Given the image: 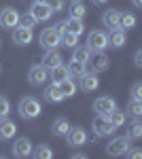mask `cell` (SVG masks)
I'll return each instance as SVG.
<instances>
[{
    "label": "cell",
    "mask_w": 142,
    "mask_h": 159,
    "mask_svg": "<svg viewBox=\"0 0 142 159\" xmlns=\"http://www.w3.org/2000/svg\"><path fill=\"white\" fill-rule=\"evenodd\" d=\"M62 47H70V49H74L76 45H79V36L76 34H72V32H62Z\"/></svg>",
    "instance_id": "30"
},
{
    "label": "cell",
    "mask_w": 142,
    "mask_h": 159,
    "mask_svg": "<svg viewBox=\"0 0 142 159\" xmlns=\"http://www.w3.org/2000/svg\"><path fill=\"white\" fill-rule=\"evenodd\" d=\"M62 64V53L57 49H47V53L43 55V66H47L49 70Z\"/></svg>",
    "instance_id": "19"
},
{
    "label": "cell",
    "mask_w": 142,
    "mask_h": 159,
    "mask_svg": "<svg viewBox=\"0 0 142 159\" xmlns=\"http://www.w3.org/2000/svg\"><path fill=\"white\" fill-rule=\"evenodd\" d=\"M89 53H91V51L87 49V47H74V49H72L70 61H81V64H87V60H89Z\"/></svg>",
    "instance_id": "26"
},
{
    "label": "cell",
    "mask_w": 142,
    "mask_h": 159,
    "mask_svg": "<svg viewBox=\"0 0 142 159\" xmlns=\"http://www.w3.org/2000/svg\"><path fill=\"white\" fill-rule=\"evenodd\" d=\"M119 28H125V30L136 28V15H131V13H123V15H121V21H119Z\"/></svg>",
    "instance_id": "31"
},
{
    "label": "cell",
    "mask_w": 142,
    "mask_h": 159,
    "mask_svg": "<svg viewBox=\"0 0 142 159\" xmlns=\"http://www.w3.org/2000/svg\"><path fill=\"white\" fill-rule=\"evenodd\" d=\"M32 155L36 159H53V148L49 147V144H40V147L32 148Z\"/></svg>",
    "instance_id": "27"
},
{
    "label": "cell",
    "mask_w": 142,
    "mask_h": 159,
    "mask_svg": "<svg viewBox=\"0 0 142 159\" xmlns=\"http://www.w3.org/2000/svg\"><path fill=\"white\" fill-rule=\"evenodd\" d=\"M62 25H64V32H72L76 36H81L85 32V24H83V19H79V17H68L66 21H62Z\"/></svg>",
    "instance_id": "17"
},
{
    "label": "cell",
    "mask_w": 142,
    "mask_h": 159,
    "mask_svg": "<svg viewBox=\"0 0 142 159\" xmlns=\"http://www.w3.org/2000/svg\"><path fill=\"white\" fill-rule=\"evenodd\" d=\"M89 51H104L108 47V34L102 32V30H91L87 34V45H85Z\"/></svg>",
    "instance_id": "3"
},
{
    "label": "cell",
    "mask_w": 142,
    "mask_h": 159,
    "mask_svg": "<svg viewBox=\"0 0 142 159\" xmlns=\"http://www.w3.org/2000/svg\"><path fill=\"white\" fill-rule=\"evenodd\" d=\"M72 157L74 159H87V155L85 153H72Z\"/></svg>",
    "instance_id": "39"
},
{
    "label": "cell",
    "mask_w": 142,
    "mask_h": 159,
    "mask_svg": "<svg viewBox=\"0 0 142 159\" xmlns=\"http://www.w3.org/2000/svg\"><path fill=\"white\" fill-rule=\"evenodd\" d=\"M106 117H108V121L112 123L115 127H121V125H125V121H127V112L121 110V108H112Z\"/></svg>",
    "instance_id": "24"
},
{
    "label": "cell",
    "mask_w": 142,
    "mask_h": 159,
    "mask_svg": "<svg viewBox=\"0 0 142 159\" xmlns=\"http://www.w3.org/2000/svg\"><path fill=\"white\" fill-rule=\"evenodd\" d=\"M66 138V142H68V147H83L85 142H87V129H83V127H72L68 129V134L64 136Z\"/></svg>",
    "instance_id": "10"
},
{
    "label": "cell",
    "mask_w": 142,
    "mask_h": 159,
    "mask_svg": "<svg viewBox=\"0 0 142 159\" xmlns=\"http://www.w3.org/2000/svg\"><path fill=\"white\" fill-rule=\"evenodd\" d=\"M131 100H142V83L131 85Z\"/></svg>",
    "instance_id": "36"
},
{
    "label": "cell",
    "mask_w": 142,
    "mask_h": 159,
    "mask_svg": "<svg viewBox=\"0 0 142 159\" xmlns=\"http://www.w3.org/2000/svg\"><path fill=\"white\" fill-rule=\"evenodd\" d=\"M91 127H94V132L98 138H104V136H112L115 134V125L108 121V117L106 115H95L94 117V121H91Z\"/></svg>",
    "instance_id": "4"
},
{
    "label": "cell",
    "mask_w": 142,
    "mask_h": 159,
    "mask_svg": "<svg viewBox=\"0 0 142 159\" xmlns=\"http://www.w3.org/2000/svg\"><path fill=\"white\" fill-rule=\"evenodd\" d=\"M17 112H19V117L21 119H36V117H40V112H43V106H40V102L32 96H25V98L19 100V104H17Z\"/></svg>",
    "instance_id": "1"
},
{
    "label": "cell",
    "mask_w": 142,
    "mask_h": 159,
    "mask_svg": "<svg viewBox=\"0 0 142 159\" xmlns=\"http://www.w3.org/2000/svg\"><path fill=\"white\" fill-rule=\"evenodd\" d=\"M85 13H87V9H85V4L81 2V0L72 2V7H70V17H79V19H83Z\"/></svg>",
    "instance_id": "32"
},
{
    "label": "cell",
    "mask_w": 142,
    "mask_h": 159,
    "mask_svg": "<svg viewBox=\"0 0 142 159\" xmlns=\"http://www.w3.org/2000/svg\"><path fill=\"white\" fill-rule=\"evenodd\" d=\"M15 134H17V123L11 121L9 117L0 119V142H7V140H11Z\"/></svg>",
    "instance_id": "14"
},
{
    "label": "cell",
    "mask_w": 142,
    "mask_h": 159,
    "mask_svg": "<svg viewBox=\"0 0 142 159\" xmlns=\"http://www.w3.org/2000/svg\"><path fill=\"white\" fill-rule=\"evenodd\" d=\"M17 24H19V13H17V9L7 7V9H2V11H0V25H2V28L13 30Z\"/></svg>",
    "instance_id": "11"
},
{
    "label": "cell",
    "mask_w": 142,
    "mask_h": 159,
    "mask_svg": "<svg viewBox=\"0 0 142 159\" xmlns=\"http://www.w3.org/2000/svg\"><path fill=\"white\" fill-rule=\"evenodd\" d=\"M30 15L36 19V24H40V21H49L53 17V11L49 9L43 0H36V2H32V7H30Z\"/></svg>",
    "instance_id": "9"
},
{
    "label": "cell",
    "mask_w": 142,
    "mask_h": 159,
    "mask_svg": "<svg viewBox=\"0 0 142 159\" xmlns=\"http://www.w3.org/2000/svg\"><path fill=\"white\" fill-rule=\"evenodd\" d=\"M134 64H136L138 68H140V66H142V51H140V49L136 51V55H134Z\"/></svg>",
    "instance_id": "38"
},
{
    "label": "cell",
    "mask_w": 142,
    "mask_h": 159,
    "mask_svg": "<svg viewBox=\"0 0 142 159\" xmlns=\"http://www.w3.org/2000/svg\"><path fill=\"white\" fill-rule=\"evenodd\" d=\"M127 148H130V138H127V136H117V138H112V140L108 142L106 153L110 157H121V155H125Z\"/></svg>",
    "instance_id": "6"
},
{
    "label": "cell",
    "mask_w": 142,
    "mask_h": 159,
    "mask_svg": "<svg viewBox=\"0 0 142 159\" xmlns=\"http://www.w3.org/2000/svg\"><path fill=\"white\" fill-rule=\"evenodd\" d=\"M28 81H30V85H34V87L45 85V83L49 81V68L43 66V64L30 66V70H28Z\"/></svg>",
    "instance_id": "5"
},
{
    "label": "cell",
    "mask_w": 142,
    "mask_h": 159,
    "mask_svg": "<svg viewBox=\"0 0 142 159\" xmlns=\"http://www.w3.org/2000/svg\"><path fill=\"white\" fill-rule=\"evenodd\" d=\"M125 43H127L125 30H121V28L110 30V34H108V47H112V49H121V47H125Z\"/></svg>",
    "instance_id": "16"
},
{
    "label": "cell",
    "mask_w": 142,
    "mask_h": 159,
    "mask_svg": "<svg viewBox=\"0 0 142 159\" xmlns=\"http://www.w3.org/2000/svg\"><path fill=\"white\" fill-rule=\"evenodd\" d=\"M125 157H130V159H140L142 157V151L140 148H127V151H125Z\"/></svg>",
    "instance_id": "37"
},
{
    "label": "cell",
    "mask_w": 142,
    "mask_h": 159,
    "mask_svg": "<svg viewBox=\"0 0 142 159\" xmlns=\"http://www.w3.org/2000/svg\"><path fill=\"white\" fill-rule=\"evenodd\" d=\"M112 108H117L115 98H110V96H100V98H95V102H94V112L95 115H108Z\"/></svg>",
    "instance_id": "12"
},
{
    "label": "cell",
    "mask_w": 142,
    "mask_h": 159,
    "mask_svg": "<svg viewBox=\"0 0 142 159\" xmlns=\"http://www.w3.org/2000/svg\"><path fill=\"white\" fill-rule=\"evenodd\" d=\"M13 43L15 45H19V47H25V45H30L32 43V38H34V32H32V28H25V25H15L13 28Z\"/></svg>",
    "instance_id": "7"
},
{
    "label": "cell",
    "mask_w": 142,
    "mask_h": 159,
    "mask_svg": "<svg viewBox=\"0 0 142 159\" xmlns=\"http://www.w3.org/2000/svg\"><path fill=\"white\" fill-rule=\"evenodd\" d=\"M62 32H59L55 25H51V28H45L43 32H40V38H38V43H40V47L43 49H57L59 45H62Z\"/></svg>",
    "instance_id": "2"
},
{
    "label": "cell",
    "mask_w": 142,
    "mask_h": 159,
    "mask_svg": "<svg viewBox=\"0 0 142 159\" xmlns=\"http://www.w3.org/2000/svg\"><path fill=\"white\" fill-rule=\"evenodd\" d=\"M57 89H59V93H62L64 98L76 96V83H74V79H66V81L57 83Z\"/></svg>",
    "instance_id": "23"
},
{
    "label": "cell",
    "mask_w": 142,
    "mask_h": 159,
    "mask_svg": "<svg viewBox=\"0 0 142 159\" xmlns=\"http://www.w3.org/2000/svg\"><path fill=\"white\" fill-rule=\"evenodd\" d=\"M95 4H104V2H106V0H94Z\"/></svg>",
    "instance_id": "41"
},
{
    "label": "cell",
    "mask_w": 142,
    "mask_h": 159,
    "mask_svg": "<svg viewBox=\"0 0 142 159\" xmlns=\"http://www.w3.org/2000/svg\"><path fill=\"white\" fill-rule=\"evenodd\" d=\"M32 140L30 138H17L15 140V144H13V155L15 157H19V159H24V157H30L32 155Z\"/></svg>",
    "instance_id": "13"
},
{
    "label": "cell",
    "mask_w": 142,
    "mask_h": 159,
    "mask_svg": "<svg viewBox=\"0 0 142 159\" xmlns=\"http://www.w3.org/2000/svg\"><path fill=\"white\" fill-rule=\"evenodd\" d=\"M49 79L53 81V85H57V83H62V81L70 79V76H68V66L59 64V66H55V68H51V70H49Z\"/></svg>",
    "instance_id": "20"
},
{
    "label": "cell",
    "mask_w": 142,
    "mask_h": 159,
    "mask_svg": "<svg viewBox=\"0 0 142 159\" xmlns=\"http://www.w3.org/2000/svg\"><path fill=\"white\" fill-rule=\"evenodd\" d=\"M45 4H47L49 9L53 13H59V11H64V0H43Z\"/></svg>",
    "instance_id": "34"
},
{
    "label": "cell",
    "mask_w": 142,
    "mask_h": 159,
    "mask_svg": "<svg viewBox=\"0 0 142 159\" xmlns=\"http://www.w3.org/2000/svg\"><path fill=\"white\" fill-rule=\"evenodd\" d=\"M127 115H131L134 119H138L142 115V100H130L127 102V108H125Z\"/></svg>",
    "instance_id": "28"
},
{
    "label": "cell",
    "mask_w": 142,
    "mask_h": 159,
    "mask_svg": "<svg viewBox=\"0 0 142 159\" xmlns=\"http://www.w3.org/2000/svg\"><path fill=\"white\" fill-rule=\"evenodd\" d=\"M127 138H130V140H138V138H142V123L138 121V119H134V121L130 123Z\"/></svg>",
    "instance_id": "29"
},
{
    "label": "cell",
    "mask_w": 142,
    "mask_h": 159,
    "mask_svg": "<svg viewBox=\"0 0 142 159\" xmlns=\"http://www.w3.org/2000/svg\"><path fill=\"white\" fill-rule=\"evenodd\" d=\"M9 112H11V102H9V98L0 96V119L9 117Z\"/></svg>",
    "instance_id": "33"
},
{
    "label": "cell",
    "mask_w": 142,
    "mask_h": 159,
    "mask_svg": "<svg viewBox=\"0 0 142 159\" xmlns=\"http://www.w3.org/2000/svg\"><path fill=\"white\" fill-rule=\"evenodd\" d=\"M87 64H91V72H106L108 68H110V60L102 51H91Z\"/></svg>",
    "instance_id": "8"
},
{
    "label": "cell",
    "mask_w": 142,
    "mask_h": 159,
    "mask_svg": "<svg viewBox=\"0 0 142 159\" xmlns=\"http://www.w3.org/2000/svg\"><path fill=\"white\" fill-rule=\"evenodd\" d=\"M19 25H25V28H34L36 25V19L30 15V13H25V15H19Z\"/></svg>",
    "instance_id": "35"
},
{
    "label": "cell",
    "mask_w": 142,
    "mask_h": 159,
    "mask_svg": "<svg viewBox=\"0 0 142 159\" xmlns=\"http://www.w3.org/2000/svg\"><path fill=\"white\" fill-rule=\"evenodd\" d=\"M72 2H76V0H72Z\"/></svg>",
    "instance_id": "42"
},
{
    "label": "cell",
    "mask_w": 142,
    "mask_h": 159,
    "mask_svg": "<svg viewBox=\"0 0 142 159\" xmlns=\"http://www.w3.org/2000/svg\"><path fill=\"white\" fill-rule=\"evenodd\" d=\"M131 4H134L136 9H140V7H142V0H131Z\"/></svg>",
    "instance_id": "40"
},
{
    "label": "cell",
    "mask_w": 142,
    "mask_h": 159,
    "mask_svg": "<svg viewBox=\"0 0 142 159\" xmlns=\"http://www.w3.org/2000/svg\"><path fill=\"white\" fill-rule=\"evenodd\" d=\"M79 83H81V89L87 91V93H91L95 91L98 87H100V79H98V72H85L81 79H76Z\"/></svg>",
    "instance_id": "15"
},
{
    "label": "cell",
    "mask_w": 142,
    "mask_h": 159,
    "mask_svg": "<svg viewBox=\"0 0 142 159\" xmlns=\"http://www.w3.org/2000/svg\"><path fill=\"white\" fill-rule=\"evenodd\" d=\"M68 129H70V121H68V119H64V117L55 119V121H53V125H51L53 136H59V138H64V136L68 134Z\"/></svg>",
    "instance_id": "22"
},
{
    "label": "cell",
    "mask_w": 142,
    "mask_h": 159,
    "mask_svg": "<svg viewBox=\"0 0 142 159\" xmlns=\"http://www.w3.org/2000/svg\"><path fill=\"white\" fill-rule=\"evenodd\" d=\"M43 96H45V100H47L49 104H59V102H64V100H66L64 96H62V93H59L57 85H53V83H51L49 87H45Z\"/></svg>",
    "instance_id": "21"
},
{
    "label": "cell",
    "mask_w": 142,
    "mask_h": 159,
    "mask_svg": "<svg viewBox=\"0 0 142 159\" xmlns=\"http://www.w3.org/2000/svg\"><path fill=\"white\" fill-rule=\"evenodd\" d=\"M85 72H87V64L70 61V66H68V76H70V79H81Z\"/></svg>",
    "instance_id": "25"
},
{
    "label": "cell",
    "mask_w": 142,
    "mask_h": 159,
    "mask_svg": "<svg viewBox=\"0 0 142 159\" xmlns=\"http://www.w3.org/2000/svg\"><path fill=\"white\" fill-rule=\"evenodd\" d=\"M119 21H121V13H119L117 9H108V11H104V15H102V24L106 25L108 30L119 28Z\"/></svg>",
    "instance_id": "18"
}]
</instances>
